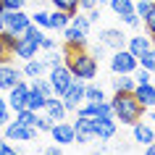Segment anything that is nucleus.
Listing matches in <instances>:
<instances>
[{
	"label": "nucleus",
	"instance_id": "obj_40",
	"mask_svg": "<svg viewBox=\"0 0 155 155\" xmlns=\"http://www.w3.org/2000/svg\"><path fill=\"white\" fill-rule=\"evenodd\" d=\"M0 3L5 5V11H21L26 0H0Z\"/></svg>",
	"mask_w": 155,
	"mask_h": 155
},
{
	"label": "nucleus",
	"instance_id": "obj_20",
	"mask_svg": "<svg viewBox=\"0 0 155 155\" xmlns=\"http://www.w3.org/2000/svg\"><path fill=\"white\" fill-rule=\"evenodd\" d=\"M110 84H113V92H134V87H137L131 74H116Z\"/></svg>",
	"mask_w": 155,
	"mask_h": 155
},
{
	"label": "nucleus",
	"instance_id": "obj_8",
	"mask_svg": "<svg viewBox=\"0 0 155 155\" xmlns=\"http://www.w3.org/2000/svg\"><path fill=\"white\" fill-rule=\"evenodd\" d=\"M61 100H63L66 110H76V108L84 103V82L74 79V84L66 90V95H61Z\"/></svg>",
	"mask_w": 155,
	"mask_h": 155
},
{
	"label": "nucleus",
	"instance_id": "obj_43",
	"mask_svg": "<svg viewBox=\"0 0 155 155\" xmlns=\"http://www.w3.org/2000/svg\"><path fill=\"white\" fill-rule=\"evenodd\" d=\"M79 8H84V11L97 8V0H79Z\"/></svg>",
	"mask_w": 155,
	"mask_h": 155
},
{
	"label": "nucleus",
	"instance_id": "obj_36",
	"mask_svg": "<svg viewBox=\"0 0 155 155\" xmlns=\"http://www.w3.org/2000/svg\"><path fill=\"white\" fill-rule=\"evenodd\" d=\"M32 24L40 26V29H48V11H37V13H32Z\"/></svg>",
	"mask_w": 155,
	"mask_h": 155
},
{
	"label": "nucleus",
	"instance_id": "obj_17",
	"mask_svg": "<svg viewBox=\"0 0 155 155\" xmlns=\"http://www.w3.org/2000/svg\"><path fill=\"white\" fill-rule=\"evenodd\" d=\"M37 50H40V45L34 40H29V37H18V42H16V48H13V55L16 58H24V61H29V58H37Z\"/></svg>",
	"mask_w": 155,
	"mask_h": 155
},
{
	"label": "nucleus",
	"instance_id": "obj_31",
	"mask_svg": "<svg viewBox=\"0 0 155 155\" xmlns=\"http://www.w3.org/2000/svg\"><path fill=\"white\" fill-rule=\"evenodd\" d=\"M32 87H37V90L45 95V97H50V95H55L53 92V84H50V79H42V76H37V79H32Z\"/></svg>",
	"mask_w": 155,
	"mask_h": 155
},
{
	"label": "nucleus",
	"instance_id": "obj_47",
	"mask_svg": "<svg viewBox=\"0 0 155 155\" xmlns=\"http://www.w3.org/2000/svg\"><path fill=\"white\" fill-rule=\"evenodd\" d=\"M92 55H95V58H103V55H105V48H103V45H97V48L92 50Z\"/></svg>",
	"mask_w": 155,
	"mask_h": 155
},
{
	"label": "nucleus",
	"instance_id": "obj_35",
	"mask_svg": "<svg viewBox=\"0 0 155 155\" xmlns=\"http://www.w3.org/2000/svg\"><path fill=\"white\" fill-rule=\"evenodd\" d=\"M11 121V108H8V100L0 97V129L5 126V124Z\"/></svg>",
	"mask_w": 155,
	"mask_h": 155
},
{
	"label": "nucleus",
	"instance_id": "obj_10",
	"mask_svg": "<svg viewBox=\"0 0 155 155\" xmlns=\"http://www.w3.org/2000/svg\"><path fill=\"white\" fill-rule=\"evenodd\" d=\"M26 95H29V84L21 79V82L16 84V87H11L8 90V108L11 110H21V108H26Z\"/></svg>",
	"mask_w": 155,
	"mask_h": 155
},
{
	"label": "nucleus",
	"instance_id": "obj_13",
	"mask_svg": "<svg viewBox=\"0 0 155 155\" xmlns=\"http://www.w3.org/2000/svg\"><path fill=\"white\" fill-rule=\"evenodd\" d=\"M100 45L110 48V50H121V48H126V34L121 29H103L100 32Z\"/></svg>",
	"mask_w": 155,
	"mask_h": 155
},
{
	"label": "nucleus",
	"instance_id": "obj_4",
	"mask_svg": "<svg viewBox=\"0 0 155 155\" xmlns=\"http://www.w3.org/2000/svg\"><path fill=\"white\" fill-rule=\"evenodd\" d=\"M48 79H50V84H53V92H55V97L66 95V90L74 84V76H71V71L66 68V63L55 66V68H50Z\"/></svg>",
	"mask_w": 155,
	"mask_h": 155
},
{
	"label": "nucleus",
	"instance_id": "obj_50",
	"mask_svg": "<svg viewBox=\"0 0 155 155\" xmlns=\"http://www.w3.org/2000/svg\"><path fill=\"white\" fill-rule=\"evenodd\" d=\"M92 155H105V153H103V150H95V153H92Z\"/></svg>",
	"mask_w": 155,
	"mask_h": 155
},
{
	"label": "nucleus",
	"instance_id": "obj_24",
	"mask_svg": "<svg viewBox=\"0 0 155 155\" xmlns=\"http://www.w3.org/2000/svg\"><path fill=\"white\" fill-rule=\"evenodd\" d=\"M105 100V92L100 84H84V103H100Z\"/></svg>",
	"mask_w": 155,
	"mask_h": 155
},
{
	"label": "nucleus",
	"instance_id": "obj_46",
	"mask_svg": "<svg viewBox=\"0 0 155 155\" xmlns=\"http://www.w3.org/2000/svg\"><path fill=\"white\" fill-rule=\"evenodd\" d=\"M45 155H63V153H61V145H53V147H48V150H45Z\"/></svg>",
	"mask_w": 155,
	"mask_h": 155
},
{
	"label": "nucleus",
	"instance_id": "obj_33",
	"mask_svg": "<svg viewBox=\"0 0 155 155\" xmlns=\"http://www.w3.org/2000/svg\"><path fill=\"white\" fill-rule=\"evenodd\" d=\"M61 63H63V55H61L55 48L48 50V55H45V66H48V68H55V66H61Z\"/></svg>",
	"mask_w": 155,
	"mask_h": 155
},
{
	"label": "nucleus",
	"instance_id": "obj_5",
	"mask_svg": "<svg viewBox=\"0 0 155 155\" xmlns=\"http://www.w3.org/2000/svg\"><path fill=\"white\" fill-rule=\"evenodd\" d=\"M3 129H5L8 142H34V137H37L34 126H24V124H16V121H8Z\"/></svg>",
	"mask_w": 155,
	"mask_h": 155
},
{
	"label": "nucleus",
	"instance_id": "obj_3",
	"mask_svg": "<svg viewBox=\"0 0 155 155\" xmlns=\"http://www.w3.org/2000/svg\"><path fill=\"white\" fill-rule=\"evenodd\" d=\"M137 66H139V61L131 55L126 48L113 50V55H110V71L113 74H134Z\"/></svg>",
	"mask_w": 155,
	"mask_h": 155
},
{
	"label": "nucleus",
	"instance_id": "obj_45",
	"mask_svg": "<svg viewBox=\"0 0 155 155\" xmlns=\"http://www.w3.org/2000/svg\"><path fill=\"white\" fill-rule=\"evenodd\" d=\"M11 53H8V50H5V48H3V45H0V63H8V61H11Z\"/></svg>",
	"mask_w": 155,
	"mask_h": 155
},
{
	"label": "nucleus",
	"instance_id": "obj_18",
	"mask_svg": "<svg viewBox=\"0 0 155 155\" xmlns=\"http://www.w3.org/2000/svg\"><path fill=\"white\" fill-rule=\"evenodd\" d=\"M134 97L142 103V108H155V84L150 82V84H137L134 87Z\"/></svg>",
	"mask_w": 155,
	"mask_h": 155
},
{
	"label": "nucleus",
	"instance_id": "obj_28",
	"mask_svg": "<svg viewBox=\"0 0 155 155\" xmlns=\"http://www.w3.org/2000/svg\"><path fill=\"white\" fill-rule=\"evenodd\" d=\"M16 42H18V34L8 32V29H5V32H0V45L8 50L11 55H13V48H16Z\"/></svg>",
	"mask_w": 155,
	"mask_h": 155
},
{
	"label": "nucleus",
	"instance_id": "obj_25",
	"mask_svg": "<svg viewBox=\"0 0 155 155\" xmlns=\"http://www.w3.org/2000/svg\"><path fill=\"white\" fill-rule=\"evenodd\" d=\"M110 8H113V13L118 18H124L129 13H134V3L131 0H110Z\"/></svg>",
	"mask_w": 155,
	"mask_h": 155
},
{
	"label": "nucleus",
	"instance_id": "obj_16",
	"mask_svg": "<svg viewBox=\"0 0 155 155\" xmlns=\"http://www.w3.org/2000/svg\"><path fill=\"white\" fill-rule=\"evenodd\" d=\"M126 50L139 61L147 50H153V40H150V37H142V34H139V37H126Z\"/></svg>",
	"mask_w": 155,
	"mask_h": 155
},
{
	"label": "nucleus",
	"instance_id": "obj_2",
	"mask_svg": "<svg viewBox=\"0 0 155 155\" xmlns=\"http://www.w3.org/2000/svg\"><path fill=\"white\" fill-rule=\"evenodd\" d=\"M63 63L71 71V76L79 79V82H90V79L97 76V58L92 53H87V50H71V53H66Z\"/></svg>",
	"mask_w": 155,
	"mask_h": 155
},
{
	"label": "nucleus",
	"instance_id": "obj_15",
	"mask_svg": "<svg viewBox=\"0 0 155 155\" xmlns=\"http://www.w3.org/2000/svg\"><path fill=\"white\" fill-rule=\"evenodd\" d=\"M50 134L55 139V145H74V126L68 121H55Z\"/></svg>",
	"mask_w": 155,
	"mask_h": 155
},
{
	"label": "nucleus",
	"instance_id": "obj_27",
	"mask_svg": "<svg viewBox=\"0 0 155 155\" xmlns=\"http://www.w3.org/2000/svg\"><path fill=\"white\" fill-rule=\"evenodd\" d=\"M34 121H37V113H34V110H29V108H21V110H16V124L34 126Z\"/></svg>",
	"mask_w": 155,
	"mask_h": 155
},
{
	"label": "nucleus",
	"instance_id": "obj_12",
	"mask_svg": "<svg viewBox=\"0 0 155 155\" xmlns=\"http://www.w3.org/2000/svg\"><path fill=\"white\" fill-rule=\"evenodd\" d=\"M71 126H74V142L84 145V142L95 139V134H92V118H87V116H76V121H74Z\"/></svg>",
	"mask_w": 155,
	"mask_h": 155
},
{
	"label": "nucleus",
	"instance_id": "obj_37",
	"mask_svg": "<svg viewBox=\"0 0 155 155\" xmlns=\"http://www.w3.org/2000/svg\"><path fill=\"white\" fill-rule=\"evenodd\" d=\"M150 8H153V0H137V5H134V13H137L139 18H145Z\"/></svg>",
	"mask_w": 155,
	"mask_h": 155
},
{
	"label": "nucleus",
	"instance_id": "obj_19",
	"mask_svg": "<svg viewBox=\"0 0 155 155\" xmlns=\"http://www.w3.org/2000/svg\"><path fill=\"white\" fill-rule=\"evenodd\" d=\"M131 129H134V142H139V145H150V142H155V131H153V126H147L145 121L131 124Z\"/></svg>",
	"mask_w": 155,
	"mask_h": 155
},
{
	"label": "nucleus",
	"instance_id": "obj_21",
	"mask_svg": "<svg viewBox=\"0 0 155 155\" xmlns=\"http://www.w3.org/2000/svg\"><path fill=\"white\" fill-rule=\"evenodd\" d=\"M45 95H42L40 90H37V87H32V84H29V95H26V108H29V110H34V113H40L42 108H45Z\"/></svg>",
	"mask_w": 155,
	"mask_h": 155
},
{
	"label": "nucleus",
	"instance_id": "obj_14",
	"mask_svg": "<svg viewBox=\"0 0 155 155\" xmlns=\"http://www.w3.org/2000/svg\"><path fill=\"white\" fill-rule=\"evenodd\" d=\"M42 110H45V116H48L53 124L55 121H66V113H68L66 105H63V100L55 97V95H50V97L45 100V108H42Z\"/></svg>",
	"mask_w": 155,
	"mask_h": 155
},
{
	"label": "nucleus",
	"instance_id": "obj_30",
	"mask_svg": "<svg viewBox=\"0 0 155 155\" xmlns=\"http://www.w3.org/2000/svg\"><path fill=\"white\" fill-rule=\"evenodd\" d=\"M142 21H145V29H147V37H150V40L155 42V3H153V8L147 11V16L142 18Z\"/></svg>",
	"mask_w": 155,
	"mask_h": 155
},
{
	"label": "nucleus",
	"instance_id": "obj_48",
	"mask_svg": "<svg viewBox=\"0 0 155 155\" xmlns=\"http://www.w3.org/2000/svg\"><path fill=\"white\" fill-rule=\"evenodd\" d=\"M145 155H155V142H150V145H145Z\"/></svg>",
	"mask_w": 155,
	"mask_h": 155
},
{
	"label": "nucleus",
	"instance_id": "obj_1",
	"mask_svg": "<svg viewBox=\"0 0 155 155\" xmlns=\"http://www.w3.org/2000/svg\"><path fill=\"white\" fill-rule=\"evenodd\" d=\"M108 103L113 108V118L126 124V126L142 121V116H145V108L134 97V92H113V97L108 100Z\"/></svg>",
	"mask_w": 155,
	"mask_h": 155
},
{
	"label": "nucleus",
	"instance_id": "obj_39",
	"mask_svg": "<svg viewBox=\"0 0 155 155\" xmlns=\"http://www.w3.org/2000/svg\"><path fill=\"white\" fill-rule=\"evenodd\" d=\"M0 155H18V150L11 145L8 139H0Z\"/></svg>",
	"mask_w": 155,
	"mask_h": 155
},
{
	"label": "nucleus",
	"instance_id": "obj_23",
	"mask_svg": "<svg viewBox=\"0 0 155 155\" xmlns=\"http://www.w3.org/2000/svg\"><path fill=\"white\" fill-rule=\"evenodd\" d=\"M45 61H37V58H29L24 66V76H29V79H37V76H42L45 74Z\"/></svg>",
	"mask_w": 155,
	"mask_h": 155
},
{
	"label": "nucleus",
	"instance_id": "obj_26",
	"mask_svg": "<svg viewBox=\"0 0 155 155\" xmlns=\"http://www.w3.org/2000/svg\"><path fill=\"white\" fill-rule=\"evenodd\" d=\"M50 3H53L55 11H63V13H68V16L79 13V0H50Z\"/></svg>",
	"mask_w": 155,
	"mask_h": 155
},
{
	"label": "nucleus",
	"instance_id": "obj_22",
	"mask_svg": "<svg viewBox=\"0 0 155 155\" xmlns=\"http://www.w3.org/2000/svg\"><path fill=\"white\" fill-rule=\"evenodd\" d=\"M68 21H71V16L63 13V11H53V13H48V29H58V32H63L66 26H68Z\"/></svg>",
	"mask_w": 155,
	"mask_h": 155
},
{
	"label": "nucleus",
	"instance_id": "obj_38",
	"mask_svg": "<svg viewBox=\"0 0 155 155\" xmlns=\"http://www.w3.org/2000/svg\"><path fill=\"white\" fill-rule=\"evenodd\" d=\"M34 129H37V131H50V129H53V121H50L48 116H40V113H37V121H34Z\"/></svg>",
	"mask_w": 155,
	"mask_h": 155
},
{
	"label": "nucleus",
	"instance_id": "obj_11",
	"mask_svg": "<svg viewBox=\"0 0 155 155\" xmlns=\"http://www.w3.org/2000/svg\"><path fill=\"white\" fill-rule=\"evenodd\" d=\"M21 76H24V71H18L13 63H0V90L8 92L11 87L21 82Z\"/></svg>",
	"mask_w": 155,
	"mask_h": 155
},
{
	"label": "nucleus",
	"instance_id": "obj_49",
	"mask_svg": "<svg viewBox=\"0 0 155 155\" xmlns=\"http://www.w3.org/2000/svg\"><path fill=\"white\" fill-rule=\"evenodd\" d=\"M0 32H5V21H3V16H0Z\"/></svg>",
	"mask_w": 155,
	"mask_h": 155
},
{
	"label": "nucleus",
	"instance_id": "obj_41",
	"mask_svg": "<svg viewBox=\"0 0 155 155\" xmlns=\"http://www.w3.org/2000/svg\"><path fill=\"white\" fill-rule=\"evenodd\" d=\"M121 21H124L126 26H139V16H137V13H129V16H124Z\"/></svg>",
	"mask_w": 155,
	"mask_h": 155
},
{
	"label": "nucleus",
	"instance_id": "obj_34",
	"mask_svg": "<svg viewBox=\"0 0 155 155\" xmlns=\"http://www.w3.org/2000/svg\"><path fill=\"white\" fill-rule=\"evenodd\" d=\"M131 76H134V82H137V84H150V82H153V74L147 71V68H142V66H139Z\"/></svg>",
	"mask_w": 155,
	"mask_h": 155
},
{
	"label": "nucleus",
	"instance_id": "obj_44",
	"mask_svg": "<svg viewBox=\"0 0 155 155\" xmlns=\"http://www.w3.org/2000/svg\"><path fill=\"white\" fill-rule=\"evenodd\" d=\"M87 18H90V24H95V21L100 18V11H97V8H90V13H87Z\"/></svg>",
	"mask_w": 155,
	"mask_h": 155
},
{
	"label": "nucleus",
	"instance_id": "obj_9",
	"mask_svg": "<svg viewBox=\"0 0 155 155\" xmlns=\"http://www.w3.org/2000/svg\"><path fill=\"white\" fill-rule=\"evenodd\" d=\"M63 40H66V53H71V50H84V48H87L90 34H82L79 29H74V26L68 24L63 29Z\"/></svg>",
	"mask_w": 155,
	"mask_h": 155
},
{
	"label": "nucleus",
	"instance_id": "obj_42",
	"mask_svg": "<svg viewBox=\"0 0 155 155\" xmlns=\"http://www.w3.org/2000/svg\"><path fill=\"white\" fill-rule=\"evenodd\" d=\"M40 48H42V50H53V48H55V40L45 34V37H42V42H40Z\"/></svg>",
	"mask_w": 155,
	"mask_h": 155
},
{
	"label": "nucleus",
	"instance_id": "obj_29",
	"mask_svg": "<svg viewBox=\"0 0 155 155\" xmlns=\"http://www.w3.org/2000/svg\"><path fill=\"white\" fill-rule=\"evenodd\" d=\"M68 24H71L74 29H79L82 34H90V26H92V24H90V18H87V16H79V13H74Z\"/></svg>",
	"mask_w": 155,
	"mask_h": 155
},
{
	"label": "nucleus",
	"instance_id": "obj_32",
	"mask_svg": "<svg viewBox=\"0 0 155 155\" xmlns=\"http://www.w3.org/2000/svg\"><path fill=\"white\" fill-rule=\"evenodd\" d=\"M139 66H142V68H147V71L155 76V48H153V50H147L145 55L139 58Z\"/></svg>",
	"mask_w": 155,
	"mask_h": 155
},
{
	"label": "nucleus",
	"instance_id": "obj_6",
	"mask_svg": "<svg viewBox=\"0 0 155 155\" xmlns=\"http://www.w3.org/2000/svg\"><path fill=\"white\" fill-rule=\"evenodd\" d=\"M3 21H5V29L13 32V34H18V37L26 32V26L32 24V18L26 16L24 11H5V13H3Z\"/></svg>",
	"mask_w": 155,
	"mask_h": 155
},
{
	"label": "nucleus",
	"instance_id": "obj_51",
	"mask_svg": "<svg viewBox=\"0 0 155 155\" xmlns=\"http://www.w3.org/2000/svg\"><path fill=\"white\" fill-rule=\"evenodd\" d=\"M103 3H105V0H97V5H103Z\"/></svg>",
	"mask_w": 155,
	"mask_h": 155
},
{
	"label": "nucleus",
	"instance_id": "obj_7",
	"mask_svg": "<svg viewBox=\"0 0 155 155\" xmlns=\"http://www.w3.org/2000/svg\"><path fill=\"white\" fill-rule=\"evenodd\" d=\"M116 129H118V121H116V118H92V134H95V139H100V142L113 139Z\"/></svg>",
	"mask_w": 155,
	"mask_h": 155
}]
</instances>
